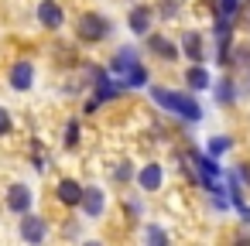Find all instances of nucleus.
<instances>
[{"label":"nucleus","instance_id":"obj_1","mask_svg":"<svg viewBox=\"0 0 250 246\" xmlns=\"http://www.w3.org/2000/svg\"><path fill=\"white\" fill-rule=\"evenodd\" d=\"M151 96H154V103H161L165 110H171V113H178V116H185V120H199V116H202V106H199L192 96H185V93L151 89Z\"/></svg>","mask_w":250,"mask_h":246},{"label":"nucleus","instance_id":"obj_2","mask_svg":"<svg viewBox=\"0 0 250 246\" xmlns=\"http://www.w3.org/2000/svg\"><path fill=\"white\" fill-rule=\"evenodd\" d=\"M76 31H79L83 41H103V38L110 35V21H106L103 14H93V11H89V14L79 18V28H76Z\"/></svg>","mask_w":250,"mask_h":246},{"label":"nucleus","instance_id":"obj_3","mask_svg":"<svg viewBox=\"0 0 250 246\" xmlns=\"http://www.w3.org/2000/svg\"><path fill=\"white\" fill-rule=\"evenodd\" d=\"M62 7L55 4V0H42L38 4V21L45 24V28H62Z\"/></svg>","mask_w":250,"mask_h":246},{"label":"nucleus","instance_id":"obj_4","mask_svg":"<svg viewBox=\"0 0 250 246\" xmlns=\"http://www.w3.org/2000/svg\"><path fill=\"white\" fill-rule=\"evenodd\" d=\"M21 236H24L28 243H42V239L48 236V226H45V219H38V215H28V219L21 222Z\"/></svg>","mask_w":250,"mask_h":246},{"label":"nucleus","instance_id":"obj_5","mask_svg":"<svg viewBox=\"0 0 250 246\" xmlns=\"http://www.w3.org/2000/svg\"><path fill=\"white\" fill-rule=\"evenodd\" d=\"M28 205H31V191H28L24 185H14V188L7 191V208H11V212L28 215Z\"/></svg>","mask_w":250,"mask_h":246},{"label":"nucleus","instance_id":"obj_6","mask_svg":"<svg viewBox=\"0 0 250 246\" xmlns=\"http://www.w3.org/2000/svg\"><path fill=\"white\" fill-rule=\"evenodd\" d=\"M83 212L89 215V219H100V212H103V191L100 188H83Z\"/></svg>","mask_w":250,"mask_h":246},{"label":"nucleus","instance_id":"obj_7","mask_svg":"<svg viewBox=\"0 0 250 246\" xmlns=\"http://www.w3.org/2000/svg\"><path fill=\"white\" fill-rule=\"evenodd\" d=\"M147 48H151L158 58H165V62H175V58H178V48H175L168 38H161V35H151V38H147Z\"/></svg>","mask_w":250,"mask_h":246},{"label":"nucleus","instance_id":"obj_8","mask_svg":"<svg viewBox=\"0 0 250 246\" xmlns=\"http://www.w3.org/2000/svg\"><path fill=\"white\" fill-rule=\"evenodd\" d=\"M161 178H165V174H161V164H144L141 174H137V181H141L144 191H158V188H161Z\"/></svg>","mask_w":250,"mask_h":246},{"label":"nucleus","instance_id":"obj_9","mask_svg":"<svg viewBox=\"0 0 250 246\" xmlns=\"http://www.w3.org/2000/svg\"><path fill=\"white\" fill-rule=\"evenodd\" d=\"M59 202H62V205H79V202H83V185L72 181V178L59 181Z\"/></svg>","mask_w":250,"mask_h":246},{"label":"nucleus","instance_id":"obj_10","mask_svg":"<svg viewBox=\"0 0 250 246\" xmlns=\"http://www.w3.org/2000/svg\"><path fill=\"white\" fill-rule=\"evenodd\" d=\"M31 79H35V69H31L28 62H14V69H11V86H14V89H28Z\"/></svg>","mask_w":250,"mask_h":246},{"label":"nucleus","instance_id":"obj_11","mask_svg":"<svg viewBox=\"0 0 250 246\" xmlns=\"http://www.w3.org/2000/svg\"><path fill=\"white\" fill-rule=\"evenodd\" d=\"M147 28H151V7H134L130 11V31L147 35Z\"/></svg>","mask_w":250,"mask_h":246},{"label":"nucleus","instance_id":"obj_12","mask_svg":"<svg viewBox=\"0 0 250 246\" xmlns=\"http://www.w3.org/2000/svg\"><path fill=\"white\" fill-rule=\"evenodd\" d=\"M182 48H185V55H188L192 62H202V38H199L195 31H188V35L182 38Z\"/></svg>","mask_w":250,"mask_h":246},{"label":"nucleus","instance_id":"obj_13","mask_svg":"<svg viewBox=\"0 0 250 246\" xmlns=\"http://www.w3.org/2000/svg\"><path fill=\"white\" fill-rule=\"evenodd\" d=\"M185 82H188L192 89H206V86H209V72H206V69H202V65L195 62V65H192V69L185 72Z\"/></svg>","mask_w":250,"mask_h":246},{"label":"nucleus","instance_id":"obj_14","mask_svg":"<svg viewBox=\"0 0 250 246\" xmlns=\"http://www.w3.org/2000/svg\"><path fill=\"white\" fill-rule=\"evenodd\" d=\"M124 82H127V86H144V82H147V69L134 62V65L124 72Z\"/></svg>","mask_w":250,"mask_h":246},{"label":"nucleus","instance_id":"obj_15","mask_svg":"<svg viewBox=\"0 0 250 246\" xmlns=\"http://www.w3.org/2000/svg\"><path fill=\"white\" fill-rule=\"evenodd\" d=\"M236 11H240V0H219V14L223 18H233Z\"/></svg>","mask_w":250,"mask_h":246},{"label":"nucleus","instance_id":"obj_16","mask_svg":"<svg viewBox=\"0 0 250 246\" xmlns=\"http://www.w3.org/2000/svg\"><path fill=\"white\" fill-rule=\"evenodd\" d=\"M226 147H229V140H226V137H216V140L209 144V154H212V157H219V154H223Z\"/></svg>","mask_w":250,"mask_h":246},{"label":"nucleus","instance_id":"obj_17","mask_svg":"<svg viewBox=\"0 0 250 246\" xmlns=\"http://www.w3.org/2000/svg\"><path fill=\"white\" fill-rule=\"evenodd\" d=\"M76 140H79V127H76V123H69V137H65V144H69V147H76Z\"/></svg>","mask_w":250,"mask_h":246},{"label":"nucleus","instance_id":"obj_18","mask_svg":"<svg viewBox=\"0 0 250 246\" xmlns=\"http://www.w3.org/2000/svg\"><path fill=\"white\" fill-rule=\"evenodd\" d=\"M147 239H151V243H168V236H165L161 229H151V232H147Z\"/></svg>","mask_w":250,"mask_h":246},{"label":"nucleus","instance_id":"obj_19","mask_svg":"<svg viewBox=\"0 0 250 246\" xmlns=\"http://www.w3.org/2000/svg\"><path fill=\"white\" fill-rule=\"evenodd\" d=\"M11 130V116H7V110H0V133H7Z\"/></svg>","mask_w":250,"mask_h":246},{"label":"nucleus","instance_id":"obj_20","mask_svg":"<svg viewBox=\"0 0 250 246\" xmlns=\"http://www.w3.org/2000/svg\"><path fill=\"white\" fill-rule=\"evenodd\" d=\"M117 178H120V181H127V178H130V168H127V164H120V168H117Z\"/></svg>","mask_w":250,"mask_h":246},{"label":"nucleus","instance_id":"obj_21","mask_svg":"<svg viewBox=\"0 0 250 246\" xmlns=\"http://www.w3.org/2000/svg\"><path fill=\"white\" fill-rule=\"evenodd\" d=\"M240 178H243V181H247V185H250V168H247V164H243V168H240Z\"/></svg>","mask_w":250,"mask_h":246},{"label":"nucleus","instance_id":"obj_22","mask_svg":"<svg viewBox=\"0 0 250 246\" xmlns=\"http://www.w3.org/2000/svg\"><path fill=\"white\" fill-rule=\"evenodd\" d=\"M240 212H243V219L250 222V208H247V205H240Z\"/></svg>","mask_w":250,"mask_h":246}]
</instances>
